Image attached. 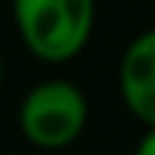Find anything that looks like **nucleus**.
I'll list each match as a JSON object with an SVG mask.
<instances>
[{
  "mask_svg": "<svg viewBox=\"0 0 155 155\" xmlns=\"http://www.w3.org/2000/svg\"><path fill=\"white\" fill-rule=\"evenodd\" d=\"M12 15L31 55L49 64L76 58L94 31V0H12Z\"/></svg>",
  "mask_w": 155,
  "mask_h": 155,
  "instance_id": "obj_1",
  "label": "nucleus"
},
{
  "mask_svg": "<svg viewBox=\"0 0 155 155\" xmlns=\"http://www.w3.org/2000/svg\"><path fill=\"white\" fill-rule=\"evenodd\" d=\"M88 101L79 85L49 79L34 85L18 110L21 134L40 149H64L85 131Z\"/></svg>",
  "mask_w": 155,
  "mask_h": 155,
  "instance_id": "obj_2",
  "label": "nucleus"
},
{
  "mask_svg": "<svg viewBox=\"0 0 155 155\" xmlns=\"http://www.w3.org/2000/svg\"><path fill=\"white\" fill-rule=\"evenodd\" d=\"M119 91L131 116L155 128V28L128 43L119 64Z\"/></svg>",
  "mask_w": 155,
  "mask_h": 155,
  "instance_id": "obj_3",
  "label": "nucleus"
},
{
  "mask_svg": "<svg viewBox=\"0 0 155 155\" xmlns=\"http://www.w3.org/2000/svg\"><path fill=\"white\" fill-rule=\"evenodd\" d=\"M134 155H155V128H146V134L140 137Z\"/></svg>",
  "mask_w": 155,
  "mask_h": 155,
  "instance_id": "obj_4",
  "label": "nucleus"
},
{
  "mask_svg": "<svg viewBox=\"0 0 155 155\" xmlns=\"http://www.w3.org/2000/svg\"><path fill=\"white\" fill-rule=\"evenodd\" d=\"M0 85H3V61H0Z\"/></svg>",
  "mask_w": 155,
  "mask_h": 155,
  "instance_id": "obj_5",
  "label": "nucleus"
}]
</instances>
